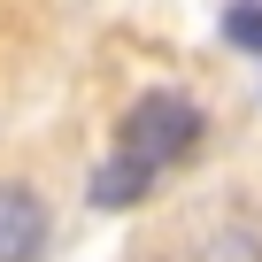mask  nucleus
<instances>
[{
    "instance_id": "obj_1",
    "label": "nucleus",
    "mask_w": 262,
    "mask_h": 262,
    "mask_svg": "<svg viewBox=\"0 0 262 262\" xmlns=\"http://www.w3.org/2000/svg\"><path fill=\"white\" fill-rule=\"evenodd\" d=\"M193 147H201V108H193L185 93H170V85L139 93V100L123 108V123H116V155H123L131 170H147V178L178 170Z\"/></svg>"
},
{
    "instance_id": "obj_2",
    "label": "nucleus",
    "mask_w": 262,
    "mask_h": 262,
    "mask_svg": "<svg viewBox=\"0 0 262 262\" xmlns=\"http://www.w3.org/2000/svg\"><path fill=\"white\" fill-rule=\"evenodd\" d=\"M47 201L16 178H0V262H39L47 254Z\"/></svg>"
},
{
    "instance_id": "obj_3",
    "label": "nucleus",
    "mask_w": 262,
    "mask_h": 262,
    "mask_svg": "<svg viewBox=\"0 0 262 262\" xmlns=\"http://www.w3.org/2000/svg\"><path fill=\"white\" fill-rule=\"evenodd\" d=\"M147 170H131L123 155H108L100 170H93V208H131V201H147Z\"/></svg>"
},
{
    "instance_id": "obj_4",
    "label": "nucleus",
    "mask_w": 262,
    "mask_h": 262,
    "mask_svg": "<svg viewBox=\"0 0 262 262\" xmlns=\"http://www.w3.org/2000/svg\"><path fill=\"white\" fill-rule=\"evenodd\" d=\"M185 262H262V239L247 224H216V231H201L185 247Z\"/></svg>"
},
{
    "instance_id": "obj_5",
    "label": "nucleus",
    "mask_w": 262,
    "mask_h": 262,
    "mask_svg": "<svg viewBox=\"0 0 262 262\" xmlns=\"http://www.w3.org/2000/svg\"><path fill=\"white\" fill-rule=\"evenodd\" d=\"M224 39L262 54V0H224Z\"/></svg>"
}]
</instances>
